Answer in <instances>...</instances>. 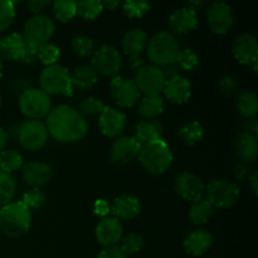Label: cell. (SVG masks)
Listing matches in <instances>:
<instances>
[{
	"mask_svg": "<svg viewBox=\"0 0 258 258\" xmlns=\"http://www.w3.org/2000/svg\"><path fill=\"white\" fill-rule=\"evenodd\" d=\"M48 135L59 143H76L87 135L88 123L76 108L59 105L52 108L47 116Z\"/></svg>",
	"mask_w": 258,
	"mask_h": 258,
	"instance_id": "1",
	"label": "cell"
},
{
	"mask_svg": "<svg viewBox=\"0 0 258 258\" xmlns=\"http://www.w3.org/2000/svg\"><path fill=\"white\" fill-rule=\"evenodd\" d=\"M138 158L144 170L151 175H163L173 164V154L163 139L141 146Z\"/></svg>",
	"mask_w": 258,
	"mask_h": 258,
	"instance_id": "2",
	"label": "cell"
},
{
	"mask_svg": "<svg viewBox=\"0 0 258 258\" xmlns=\"http://www.w3.org/2000/svg\"><path fill=\"white\" fill-rule=\"evenodd\" d=\"M32 224V213L22 202H12L0 211V229L10 238H20L28 233Z\"/></svg>",
	"mask_w": 258,
	"mask_h": 258,
	"instance_id": "3",
	"label": "cell"
},
{
	"mask_svg": "<svg viewBox=\"0 0 258 258\" xmlns=\"http://www.w3.org/2000/svg\"><path fill=\"white\" fill-rule=\"evenodd\" d=\"M180 47L175 35L170 32H158L148 43V57L153 66L168 67L176 62Z\"/></svg>",
	"mask_w": 258,
	"mask_h": 258,
	"instance_id": "4",
	"label": "cell"
},
{
	"mask_svg": "<svg viewBox=\"0 0 258 258\" xmlns=\"http://www.w3.org/2000/svg\"><path fill=\"white\" fill-rule=\"evenodd\" d=\"M40 90L49 95H64L71 97L73 95L72 80L68 68L60 64L45 67L39 76Z\"/></svg>",
	"mask_w": 258,
	"mask_h": 258,
	"instance_id": "5",
	"label": "cell"
},
{
	"mask_svg": "<svg viewBox=\"0 0 258 258\" xmlns=\"http://www.w3.org/2000/svg\"><path fill=\"white\" fill-rule=\"evenodd\" d=\"M206 201L212 207L228 209L236 206L239 201L241 190L236 183L227 179H214L206 186Z\"/></svg>",
	"mask_w": 258,
	"mask_h": 258,
	"instance_id": "6",
	"label": "cell"
},
{
	"mask_svg": "<svg viewBox=\"0 0 258 258\" xmlns=\"http://www.w3.org/2000/svg\"><path fill=\"white\" fill-rule=\"evenodd\" d=\"M55 30L54 22L48 15L38 14L25 22L23 27V39L28 45L33 48H39L49 43Z\"/></svg>",
	"mask_w": 258,
	"mask_h": 258,
	"instance_id": "7",
	"label": "cell"
},
{
	"mask_svg": "<svg viewBox=\"0 0 258 258\" xmlns=\"http://www.w3.org/2000/svg\"><path fill=\"white\" fill-rule=\"evenodd\" d=\"M19 110L29 120H40L50 112L52 101L40 88H27L19 96Z\"/></svg>",
	"mask_w": 258,
	"mask_h": 258,
	"instance_id": "8",
	"label": "cell"
},
{
	"mask_svg": "<svg viewBox=\"0 0 258 258\" xmlns=\"http://www.w3.org/2000/svg\"><path fill=\"white\" fill-rule=\"evenodd\" d=\"M17 136L20 146L32 153L44 148L48 141L47 127L40 120L24 121L18 128Z\"/></svg>",
	"mask_w": 258,
	"mask_h": 258,
	"instance_id": "9",
	"label": "cell"
},
{
	"mask_svg": "<svg viewBox=\"0 0 258 258\" xmlns=\"http://www.w3.org/2000/svg\"><path fill=\"white\" fill-rule=\"evenodd\" d=\"M134 82L138 90L145 96H159L160 92H163L166 78L163 68L153 64H145L138 72H135Z\"/></svg>",
	"mask_w": 258,
	"mask_h": 258,
	"instance_id": "10",
	"label": "cell"
},
{
	"mask_svg": "<svg viewBox=\"0 0 258 258\" xmlns=\"http://www.w3.org/2000/svg\"><path fill=\"white\" fill-rule=\"evenodd\" d=\"M122 66L120 52L112 45H101L93 52L92 67L100 75L106 77H116Z\"/></svg>",
	"mask_w": 258,
	"mask_h": 258,
	"instance_id": "11",
	"label": "cell"
},
{
	"mask_svg": "<svg viewBox=\"0 0 258 258\" xmlns=\"http://www.w3.org/2000/svg\"><path fill=\"white\" fill-rule=\"evenodd\" d=\"M110 93L113 102L121 108H131L140 98V91L134 80H128L122 76H116L111 80Z\"/></svg>",
	"mask_w": 258,
	"mask_h": 258,
	"instance_id": "12",
	"label": "cell"
},
{
	"mask_svg": "<svg viewBox=\"0 0 258 258\" xmlns=\"http://www.w3.org/2000/svg\"><path fill=\"white\" fill-rule=\"evenodd\" d=\"M174 189L181 199L194 203L203 199L204 193H206V184L196 174L190 171H184L179 174L178 178L175 179Z\"/></svg>",
	"mask_w": 258,
	"mask_h": 258,
	"instance_id": "13",
	"label": "cell"
},
{
	"mask_svg": "<svg viewBox=\"0 0 258 258\" xmlns=\"http://www.w3.org/2000/svg\"><path fill=\"white\" fill-rule=\"evenodd\" d=\"M140 149L141 145L133 136H120L111 145L110 161L113 165H127L138 158Z\"/></svg>",
	"mask_w": 258,
	"mask_h": 258,
	"instance_id": "14",
	"label": "cell"
},
{
	"mask_svg": "<svg viewBox=\"0 0 258 258\" xmlns=\"http://www.w3.org/2000/svg\"><path fill=\"white\" fill-rule=\"evenodd\" d=\"M207 23L209 29L218 35L229 32L233 24V13L228 4L222 2L213 3L207 13Z\"/></svg>",
	"mask_w": 258,
	"mask_h": 258,
	"instance_id": "15",
	"label": "cell"
},
{
	"mask_svg": "<svg viewBox=\"0 0 258 258\" xmlns=\"http://www.w3.org/2000/svg\"><path fill=\"white\" fill-rule=\"evenodd\" d=\"M126 126V116L117 108L105 106L98 115V127L101 133L110 139H117L122 135Z\"/></svg>",
	"mask_w": 258,
	"mask_h": 258,
	"instance_id": "16",
	"label": "cell"
},
{
	"mask_svg": "<svg viewBox=\"0 0 258 258\" xmlns=\"http://www.w3.org/2000/svg\"><path fill=\"white\" fill-rule=\"evenodd\" d=\"M233 57L238 63L244 66H253L258 58V42L257 38L251 33H243L234 39L232 47Z\"/></svg>",
	"mask_w": 258,
	"mask_h": 258,
	"instance_id": "17",
	"label": "cell"
},
{
	"mask_svg": "<svg viewBox=\"0 0 258 258\" xmlns=\"http://www.w3.org/2000/svg\"><path fill=\"white\" fill-rule=\"evenodd\" d=\"M123 234V227L121 222L116 218H106L101 219L98 224L96 226L95 236L97 239L98 243L101 246L106 247H112L118 246L120 241L122 239Z\"/></svg>",
	"mask_w": 258,
	"mask_h": 258,
	"instance_id": "18",
	"label": "cell"
},
{
	"mask_svg": "<svg viewBox=\"0 0 258 258\" xmlns=\"http://www.w3.org/2000/svg\"><path fill=\"white\" fill-rule=\"evenodd\" d=\"M198 27V15L189 7L175 9L169 17V28L174 34H188ZM171 33V34H173Z\"/></svg>",
	"mask_w": 258,
	"mask_h": 258,
	"instance_id": "19",
	"label": "cell"
},
{
	"mask_svg": "<svg viewBox=\"0 0 258 258\" xmlns=\"http://www.w3.org/2000/svg\"><path fill=\"white\" fill-rule=\"evenodd\" d=\"M164 95L174 105H183L186 103L191 97V83L188 78L183 76L166 80L163 90Z\"/></svg>",
	"mask_w": 258,
	"mask_h": 258,
	"instance_id": "20",
	"label": "cell"
},
{
	"mask_svg": "<svg viewBox=\"0 0 258 258\" xmlns=\"http://www.w3.org/2000/svg\"><path fill=\"white\" fill-rule=\"evenodd\" d=\"M22 170L25 183L34 188L47 184L53 176L52 166L44 161H30L23 165Z\"/></svg>",
	"mask_w": 258,
	"mask_h": 258,
	"instance_id": "21",
	"label": "cell"
},
{
	"mask_svg": "<svg viewBox=\"0 0 258 258\" xmlns=\"http://www.w3.org/2000/svg\"><path fill=\"white\" fill-rule=\"evenodd\" d=\"M111 213L118 221H131L141 213V203L131 194H121L113 201Z\"/></svg>",
	"mask_w": 258,
	"mask_h": 258,
	"instance_id": "22",
	"label": "cell"
},
{
	"mask_svg": "<svg viewBox=\"0 0 258 258\" xmlns=\"http://www.w3.org/2000/svg\"><path fill=\"white\" fill-rule=\"evenodd\" d=\"M148 45V35L144 30L130 29L125 33L121 40V48H122L123 54L127 55L128 58L141 57L144 50Z\"/></svg>",
	"mask_w": 258,
	"mask_h": 258,
	"instance_id": "23",
	"label": "cell"
},
{
	"mask_svg": "<svg viewBox=\"0 0 258 258\" xmlns=\"http://www.w3.org/2000/svg\"><path fill=\"white\" fill-rule=\"evenodd\" d=\"M213 244V237L208 231L197 229L190 232L183 242V247L191 256H203Z\"/></svg>",
	"mask_w": 258,
	"mask_h": 258,
	"instance_id": "24",
	"label": "cell"
},
{
	"mask_svg": "<svg viewBox=\"0 0 258 258\" xmlns=\"http://www.w3.org/2000/svg\"><path fill=\"white\" fill-rule=\"evenodd\" d=\"M25 49L22 34L12 33L0 39V60H19Z\"/></svg>",
	"mask_w": 258,
	"mask_h": 258,
	"instance_id": "25",
	"label": "cell"
},
{
	"mask_svg": "<svg viewBox=\"0 0 258 258\" xmlns=\"http://www.w3.org/2000/svg\"><path fill=\"white\" fill-rule=\"evenodd\" d=\"M234 151L242 163H252L256 160L258 155L257 138L251 134L241 133L234 141Z\"/></svg>",
	"mask_w": 258,
	"mask_h": 258,
	"instance_id": "26",
	"label": "cell"
},
{
	"mask_svg": "<svg viewBox=\"0 0 258 258\" xmlns=\"http://www.w3.org/2000/svg\"><path fill=\"white\" fill-rule=\"evenodd\" d=\"M133 138L141 146L154 140L163 139V126L158 121H141L134 127Z\"/></svg>",
	"mask_w": 258,
	"mask_h": 258,
	"instance_id": "27",
	"label": "cell"
},
{
	"mask_svg": "<svg viewBox=\"0 0 258 258\" xmlns=\"http://www.w3.org/2000/svg\"><path fill=\"white\" fill-rule=\"evenodd\" d=\"M73 88L80 91L92 90L98 82V73L93 70L92 66H80L71 73Z\"/></svg>",
	"mask_w": 258,
	"mask_h": 258,
	"instance_id": "28",
	"label": "cell"
},
{
	"mask_svg": "<svg viewBox=\"0 0 258 258\" xmlns=\"http://www.w3.org/2000/svg\"><path fill=\"white\" fill-rule=\"evenodd\" d=\"M236 107L242 117L246 120L254 118L258 113V98L252 91H239L236 96Z\"/></svg>",
	"mask_w": 258,
	"mask_h": 258,
	"instance_id": "29",
	"label": "cell"
},
{
	"mask_svg": "<svg viewBox=\"0 0 258 258\" xmlns=\"http://www.w3.org/2000/svg\"><path fill=\"white\" fill-rule=\"evenodd\" d=\"M164 111V101L160 96H145L139 102V115L146 121H153L160 116Z\"/></svg>",
	"mask_w": 258,
	"mask_h": 258,
	"instance_id": "30",
	"label": "cell"
},
{
	"mask_svg": "<svg viewBox=\"0 0 258 258\" xmlns=\"http://www.w3.org/2000/svg\"><path fill=\"white\" fill-rule=\"evenodd\" d=\"M178 136L183 144L188 146H194L203 140V126L199 121H189L179 128Z\"/></svg>",
	"mask_w": 258,
	"mask_h": 258,
	"instance_id": "31",
	"label": "cell"
},
{
	"mask_svg": "<svg viewBox=\"0 0 258 258\" xmlns=\"http://www.w3.org/2000/svg\"><path fill=\"white\" fill-rule=\"evenodd\" d=\"M212 214H213V207L206 199L194 202L189 209V219L198 226L206 224L211 219Z\"/></svg>",
	"mask_w": 258,
	"mask_h": 258,
	"instance_id": "32",
	"label": "cell"
},
{
	"mask_svg": "<svg viewBox=\"0 0 258 258\" xmlns=\"http://www.w3.org/2000/svg\"><path fill=\"white\" fill-rule=\"evenodd\" d=\"M17 181L12 174L0 170V207L12 203L17 193Z\"/></svg>",
	"mask_w": 258,
	"mask_h": 258,
	"instance_id": "33",
	"label": "cell"
},
{
	"mask_svg": "<svg viewBox=\"0 0 258 258\" xmlns=\"http://www.w3.org/2000/svg\"><path fill=\"white\" fill-rule=\"evenodd\" d=\"M24 165L23 156L15 150L0 151V170L7 174H12L19 170Z\"/></svg>",
	"mask_w": 258,
	"mask_h": 258,
	"instance_id": "34",
	"label": "cell"
},
{
	"mask_svg": "<svg viewBox=\"0 0 258 258\" xmlns=\"http://www.w3.org/2000/svg\"><path fill=\"white\" fill-rule=\"evenodd\" d=\"M53 14L60 23H68L77 15V3L64 0L53 3Z\"/></svg>",
	"mask_w": 258,
	"mask_h": 258,
	"instance_id": "35",
	"label": "cell"
},
{
	"mask_svg": "<svg viewBox=\"0 0 258 258\" xmlns=\"http://www.w3.org/2000/svg\"><path fill=\"white\" fill-rule=\"evenodd\" d=\"M73 53L81 58L88 57L95 52V43L91 37L86 34H77L71 40Z\"/></svg>",
	"mask_w": 258,
	"mask_h": 258,
	"instance_id": "36",
	"label": "cell"
},
{
	"mask_svg": "<svg viewBox=\"0 0 258 258\" xmlns=\"http://www.w3.org/2000/svg\"><path fill=\"white\" fill-rule=\"evenodd\" d=\"M102 12V2L98 0H83L77 3V14L86 20L96 19Z\"/></svg>",
	"mask_w": 258,
	"mask_h": 258,
	"instance_id": "37",
	"label": "cell"
},
{
	"mask_svg": "<svg viewBox=\"0 0 258 258\" xmlns=\"http://www.w3.org/2000/svg\"><path fill=\"white\" fill-rule=\"evenodd\" d=\"M103 108H105V105L102 101L96 97H87L81 101L77 111L83 118H87L98 116L102 112Z\"/></svg>",
	"mask_w": 258,
	"mask_h": 258,
	"instance_id": "38",
	"label": "cell"
},
{
	"mask_svg": "<svg viewBox=\"0 0 258 258\" xmlns=\"http://www.w3.org/2000/svg\"><path fill=\"white\" fill-rule=\"evenodd\" d=\"M144 247L143 237L139 236L138 233H130L127 236L122 237L120 241V248L122 249L126 256H134L141 252Z\"/></svg>",
	"mask_w": 258,
	"mask_h": 258,
	"instance_id": "39",
	"label": "cell"
},
{
	"mask_svg": "<svg viewBox=\"0 0 258 258\" xmlns=\"http://www.w3.org/2000/svg\"><path fill=\"white\" fill-rule=\"evenodd\" d=\"M59 57H60V50L57 45L47 43V44L38 48V60H40V62H42L44 66H47V67H49V66H53V64H57Z\"/></svg>",
	"mask_w": 258,
	"mask_h": 258,
	"instance_id": "40",
	"label": "cell"
},
{
	"mask_svg": "<svg viewBox=\"0 0 258 258\" xmlns=\"http://www.w3.org/2000/svg\"><path fill=\"white\" fill-rule=\"evenodd\" d=\"M175 64L180 68V71H191L199 64V57L190 48L180 49Z\"/></svg>",
	"mask_w": 258,
	"mask_h": 258,
	"instance_id": "41",
	"label": "cell"
},
{
	"mask_svg": "<svg viewBox=\"0 0 258 258\" xmlns=\"http://www.w3.org/2000/svg\"><path fill=\"white\" fill-rule=\"evenodd\" d=\"M45 198H47V196H45L43 189L33 188L30 190H28L27 193H24L23 199L20 202L28 209H39L45 203Z\"/></svg>",
	"mask_w": 258,
	"mask_h": 258,
	"instance_id": "42",
	"label": "cell"
},
{
	"mask_svg": "<svg viewBox=\"0 0 258 258\" xmlns=\"http://www.w3.org/2000/svg\"><path fill=\"white\" fill-rule=\"evenodd\" d=\"M15 3L0 0V33L7 30L12 25L15 18Z\"/></svg>",
	"mask_w": 258,
	"mask_h": 258,
	"instance_id": "43",
	"label": "cell"
},
{
	"mask_svg": "<svg viewBox=\"0 0 258 258\" xmlns=\"http://www.w3.org/2000/svg\"><path fill=\"white\" fill-rule=\"evenodd\" d=\"M122 9L128 18H143L150 9V4L148 2L126 0L122 4Z\"/></svg>",
	"mask_w": 258,
	"mask_h": 258,
	"instance_id": "44",
	"label": "cell"
},
{
	"mask_svg": "<svg viewBox=\"0 0 258 258\" xmlns=\"http://www.w3.org/2000/svg\"><path fill=\"white\" fill-rule=\"evenodd\" d=\"M219 91L223 93L226 97H236L239 93V85L237 80L232 76H224L218 82Z\"/></svg>",
	"mask_w": 258,
	"mask_h": 258,
	"instance_id": "45",
	"label": "cell"
},
{
	"mask_svg": "<svg viewBox=\"0 0 258 258\" xmlns=\"http://www.w3.org/2000/svg\"><path fill=\"white\" fill-rule=\"evenodd\" d=\"M233 175L238 183H244V181L248 180L249 176L252 175V170L249 164H246V163L236 164L233 168Z\"/></svg>",
	"mask_w": 258,
	"mask_h": 258,
	"instance_id": "46",
	"label": "cell"
},
{
	"mask_svg": "<svg viewBox=\"0 0 258 258\" xmlns=\"http://www.w3.org/2000/svg\"><path fill=\"white\" fill-rule=\"evenodd\" d=\"M97 258H127L120 246H112V247H106L102 251L98 253Z\"/></svg>",
	"mask_w": 258,
	"mask_h": 258,
	"instance_id": "47",
	"label": "cell"
},
{
	"mask_svg": "<svg viewBox=\"0 0 258 258\" xmlns=\"http://www.w3.org/2000/svg\"><path fill=\"white\" fill-rule=\"evenodd\" d=\"M35 60H38V49L37 48L30 47V45H28L27 43H25V49L24 53H23L20 62L24 63V64H33Z\"/></svg>",
	"mask_w": 258,
	"mask_h": 258,
	"instance_id": "48",
	"label": "cell"
},
{
	"mask_svg": "<svg viewBox=\"0 0 258 258\" xmlns=\"http://www.w3.org/2000/svg\"><path fill=\"white\" fill-rule=\"evenodd\" d=\"M93 212H95L96 216L101 217V218H106L108 216V213H111V207L108 206V203L103 199H98L96 201L95 207H93Z\"/></svg>",
	"mask_w": 258,
	"mask_h": 258,
	"instance_id": "49",
	"label": "cell"
},
{
	"mask_svg": "<svg viewBox=\"0 0 258 258\" xmlns=\"http://www.w3.org/2000/svg\"><path fill=\"white\" fill-rule=\"evenodd\" d=\"M49 5H52V3L48 2V0H32V2H28L27 7L30 12L34 15L40 14V12L48 8Z\"/></svg>",
	"mask_w": 258,
	"mask_h": 258,
	"instance_id": "50",
	"label": "cell"
},
{
	"mask_svg": "<svg viewBox=\"0 0 258 258\" xmlns=\"http://www.w3.org/2000/svg\"><path fill=\"white\" fill-rule=\"evenodd\" d=\"M243 133L251 134V135L256 136L257 138V133H258V123L256 118H248L243 122Z\"/></svg>",
	"mask_w": 258,
	"mask_h": 258,
	"instance_id": "51",
	"label": "cell"
},
{
	"mask_svg": "<svg viewBox=\"0 0 258 258\" xmlns=\"http://www.w3.org/2000/svg\"><path fill=\"white\" fill-rule=\"evenodd\" d=\"M163 71H164V75H165L166 80H169V78L176 77V76H181L180 68H179L178 66L175 64V63H174V64H171V66H168V67H166V70H163Z\"/></svg>",
	"mask_w": 258,
	"mask_h": 258,
	"instance_id": "52",
	"label": "cell"
},
{
	"mask_svg": "<svg viewBox=\"0 0 258 258\" xmlns=\"http://www.w3.org/2000/svg\"><path fill=\"white\" fill-rule=\"evenodd\" d=\"M128 66H130L131 71L134 72H138L141 67H144V58L143 57H134L128 58Z\"/></svg>",
	"mask_w": 258,
	"mask_h": 258,
	"instance_id": "53",
	"label": "cell"
},
{
	"mask_svg": "<svg viewBox=\"0 0 258 258\" xmlns=\"http://www.w3.org/2000/svg\"><path fill=\"white\" fill-rule=\"evenodd\" d=\"M248 184H249V188H251V190L253 191L254 196H257V190H258V173L257 171H254V173L249 176Z\"/></svg>",
	"mask_w": 258,
	"mask_h": 258,
	"instance_id": "54",
	"label": "cell"
},
{
	"mask_svg": "<svg viewBox=\"0 0 258 258\" xmlns=\"http://www.w3.org/2000/svg\"><path fill=\"white\" fill-rule=\"evenodd\" d=\"M8 143H9V133L0 127V151L4 150Z\"/></svg>",
	"mask_w": 258,
	"mask_h": 258,
	"instance_id": "55",
	"label": "cell"
},
{
	"mask_svg": "<svg viewBox=\"0 0 258 258\" xmlns=\"http://www.w3.org/2000/svg\"><path fill=\"white\" fill-rule=\"evenodd\" d=\"M102 7L103 9L107 8V10L113 12V10H116L120 7V2H118V0H107V2H102Z\"/></svg>",
	"mask_w": 258,
	"mask_h": 258,
	"instance_id": "56",
	"label": "cell"
},
{
	"mask_svg": "<svg viewBox=\"0 0 258 258\" xmlns=\"http://www.w3.org/2000/svg\"><path fill=\"white\" fill-rule=\"evenodd\" d=\"M206 4V3L204 2H190V3H188V4H186V7H189V8H191V9L193 10H198L199 8H202L203 7V5Z\"/></svg>",
	"mask_w": 258,
	"mask_h": 258,
	"instance_id": "57",
	"label": "cell"
},
{
	"mask_svg": "<svg viewBox=\"0 0 258 258\" xmlns=\"http://www.w3.org/2000/svg\"><path fill=\"white\" fill-rule=\"evenodd\" d=\"M3 73H4V66H3V62L0 60V80L3 78Z\"/></svg>",
	"mask_w": 258,
	"mask_h": 258,
	"instance_id": "58",
	"label": "cell"
},
{
	"mask_svg": "<svg viewBox=\"0 0 258 258\" xmlns=\"http://www.w3.org/2000/svg\"><path fill=\"white\" fill-rule=\"evenodd\" d=\"M2 95H0V108H2Z\"/></svg>",
	"mask_w": 258,
	"mask_h": 258,
	"instance_id": "59",
	"label": "cell"
}]
</instances>
